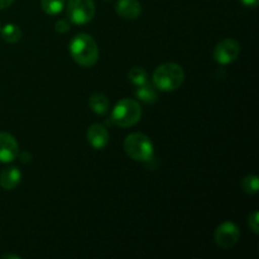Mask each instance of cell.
<instances>
[{
  "mask_svg": "<svg viewBox=\"0 0 259 259\" xmlns=\"http://www.w3.org/2000/svg\"><path fill=\"white\" fill-rule=\"evenodd\" d=\"M72 60L82 67H91L99 60V48L95 39L88 33L75 35L70 43Z\"/></svg>",
  "mask_w": 259,
  "mask_h": 259,
  "instance_id": "6da1fadb",
  "label": "cell"
},
{
  "mask_svg": "<svg viewBox=\"0 0 259 259\" xmlns=\"http://www.w3.org/2000/svg\"><path fill=\"white\" fill-rule=\"evenodd\" d=\"M152 80H153V86L157 90L169 93V91L179 89L184 83V68L174 62L163 63L154 70Z\"/></svg>",
  "mask_w": 259,
  "mask_h": 259,
  "instance_id": "7a4b0ae2",
  "label": "cell"
},
{
  "mask_svg": "<svg viewBox=\"0 0 259 259\" xmlns=\"http://www.w3.org/2000/svg\"><path fill=\"white\" fill-rule=\"evenodd\" d=\"M141 105L133 99H121L111 111V121L120 128H131L136 125L141 120Z\"/></svg>",
  "mask_w": 259,
  "mask_h": 259,
  "instance_id": "3957f363",
  "label": "cell"
},
{
  "mask_svg": "<svg viewBox=\"0 0 259 259\" xmlns=\"http://www.w3.org/2000/svg\"><path fill=\"white\" fill-rule=\"evenodd\" d=\"M124 151L133 161L148 162L153 158V143L143 133H132L124 141Z\"/></svg>",
  "mask_w": 259,
  "mask_h": 259,
  "instance_id": "277c9868",
  "label": "cell"
},
{
  "mask_svg": "<svg viewBox=\"0 0 259 259\" xmlns=\"http://www.w3.org/2000/svg\"><path fill=\"white\" fill-rule=\"evenodd\" d=\"M66 12L71 23L85 25L90 23L95 15V3L94 0H68Z\"/></svg>",
  "mask_w": 259,
  "mask_h": 259,
  "instance_id": "5b68a950",
  "label": "cell"
},
{
  "mask_svg": "<svg viewBox=\"0 0 259 259\" xmlns=\"http://www.w3.org/2000/svg\"><path fill=\"white\" fill-rule=\"evenodd\" d=\"M240 238V230L234 223L232 222H225L223 224H220L217 228L214 234L215 243L219 245L220 248H224V249H229L233 248L238 242H239Z\"/></svg>",
  "mask_w": 259,
  "mask_h": 259,
  "instance_id": "8992f818",
  "label": "cell"
},
{
  "mask_svg": "<svg viewBox=\"0 0 259 259\" xmlns=\"http://www.w3.org/2000/svg\"><path fill=\"white\" fill-rule=\"evenodd\" d=\"M240 53V45L235 39L227 38L215 46L214 58L220 65H229L234 62Z\"/></svg>",
  "mask_w": 259,
  "mask_h": 259,
  "instance_id": "52a82bcc",
  "label": "cell"
},
{
  "mask_svg": "<svg viewBox=\"0 0 259 259\" xmlns=\"http://www.w3.org/2000/svg\"><path fill=\"white\" fill-rule=\"evenodd\" d=\"M19 154V144L12 134L0 132V162L9 163Z\"/></svg>",
  "mask_w": 259,
  "mask_h": 259,
  "instance_id": "ba28073f",
  "label": "cell"
},
{
  "mask_svg": "<svg viewBox=\"0 0 259 259\" xmlns=\"http://www.w3.org/2000/svg\"><path fill=\"white\" fill-rule=\"evenodd\" d=\"M86 138L94 149H103L109 143V132L103 124H93L88 129Z\"/></svg>",
  "mask_w": 259,
  "mask_h": 259,
  "instance_id": "9c48e42d",
  "label": "cell"
},
{
  "mask_svg": "<svg viewBox=\"0 0 259 259\" xmlns=\"http://www.w3.org/2000/svg\"><path fill=\"white\" fill-rule=\"evenodd\" d=\"M115 12L123 19L134 20L142 15V5L138 0H118Z\"/></svg>",
  "mask_w": 259,
  "mask_h": 259,
  "instance_id": "30bf717a",
  "label": "cell"
},
{
  "mask_svg": "<svg viewBox=\"0 0 259 259\" xmlns=\"http://www.w3.org/2000/svg\"><path fill=\"white\" fill-rule=\"evenodd\" d=\"M22 181V172L17 167H7L0 172V186L4 190H14Z\"/></svg>",
  "mask_w": 259,
  "mask_h": 259,
  "instance_id": "8fae6325",
  "label": "cell"
},
{
  "mask_svg": "<svg viewBox=\"0 0 259 259\" xmlns=\"http://www.w3.org/2000/svg\"><path fill=\"white\" fill-rule=\"evenodd\" d=\"M156 90L157 89L154 88L153 83H151L148 81V82L143 83V85L137 86L134 94H136V98L138 100L143 101L146 104H154L157 101V99H158Z\"/></svg>",
  "mask_w": 259,
  "mask_h": 259,
  "instance_id": "7c38bea8",
  "label": "cell"
},
{
  "mask_svg": "<svg viewBox=\"0 0 259 259\" xmlns=\"http://www.w3.org/2000/svg\"><path fill=\"white\" fill-rule=\"evenodd\" d=\"M89 106L98 115H105L109 111L110 104H109L108 98L104 94H93L89 99Z\"/></svg>",
  "mask_w": 259,
  "mask_h": 259,
  "instance_id": "4fadbf2b",
  "label": "cell"
},
{
  "mask_svg": "<svg viewBox=\"0 0 259 259\" xmlns=\"http://www.w3.org/2000/svg\"><path fill=\"white\" fill-rule=\"evenodd\" d=\"M0 32H2L3 39L8 43H17L22 38V30H20V28L18 25L12 24V23L0 28Z\"/></svg>",
  "mask_w": 259,
  "mask_h": 259,
  "instance_id": "5bb4252c",
  "label": "cell"
},
{
  "mask_svg": "<svg viewBox=\"0 0 259 259\" xmlns=\"http://www.w3.org/2000/svg\"><path fill=\"white\" fill-rule=\"evenodd\" d=\"M40 5L46 14L53 17V15H58L65 9L66 0H42Z\"/></svg>",
  "mask_w": 259,
  "mask_h": 259,
  "instance_id": "9a60e30c",
  "label": "cell"
},
{
  "mask_svg": "<svg viewBox=\"0 0 259 259\" xmlns=\"http://www.w3.org/2000/svg\"><path fill=\"white\" fill-rule=\"evenodd\" d=\"M128 78L134 86H139L148 82V73L142 67H132L128 72Z\"/></svg>",
  "mask_w": 259,
  "mask_h": 259,
  "instance_id": "2e32d148",
  "label": "cell"
},
{
  "mask_svg": "<svg viewBox=\"0 0 259 259\" xmlns=\"http://www.w3.org/2000/svg\"><path fill=\"white\" fill-rule=\"evenodd\" d=\"M242 189L245 194L254 195L259 191V180L257 175H248L243 179Z\"/></svg>",
  "mask_w": 259,
  "mask_h": 259,
  "instance_id": "e0dca14e",
  "label": "cell"
},
{
  "mask_svg": "<svg viewBox=\"0 0 259 259\" xmlns=\"http://www.w3.org/2000/svg\"><path fill=\"white\" fill-rule=\"evenodd\" d=\"M248 227H249V229L252 230L255 235L259 234V214H258V211H253L252 214L248 217Z\"/></svg>",
  "mask_w": 259,
  "mask_h": 259,
  "instance_id": "ac0fdd59",
  "label": "cell"
},
{
  "mask_svg": "<svg viewBox=\"0 0 259 259\" xmlns=\"http://www.w3.org/2000/svg\"><path fill=\"white\" fill-rule=\"evenodd\" d=\"M55 28L58 33H67L70 30V24L66 19H60L56 22Z\"/></svg>",
  "mask_w": 259,
  "mask_h": 259,
  "instance_id": "d6986e66",
  "label": "cell"
},
{
  "mask_svg": "<svg viewBox=\"0 0 259 259\" xmlns=\"http://www.w3.org/2000/svg\"><path fill=\"white\" fill-rule=\"evenodd\" d=\"M242 3L248 8H255L258 5L259 0H242Z\"/></svg>",
  "mask_w": 259,
  "mask_h": 259,
  "instance_id": "ffe728a7",
  "label": "cell"
},
{
  "mask_svg": "<svg viewBox=\"0 0 259 259\" xmlns=\"http://www.w3.org/2000/svg\"><path fill=\"white\" fill-rule=\"evenodd\" d=\"M15 0H0V9H5V8L10 7Z\"/></svg>",
  "mask_w": 259,
  "mask_h": 259,
  "instance_id": "44dd1931",
  "label": "cell"
},
{
  "mask_svg": "<svg viewBox=\"0 0 259 259\" xmlns=\"http://www.w3.org/2000/svg\"><path fill=\"white\" fill-rule=\"evenodd\" d=\"M20 157H22L23 163H25V162H30V158H32V156H30L29 153H27V152H23Z\"/></svg>",
  "mask_w": 259,
  "mask_h": 259,
  "instance_id": "7402d4cb",
  "label": "cell"
},
{
  "mask_svg": "<svg viewBox=\"0 0 259 259\" xmlns=\"http://www.w3.org/2000/svg\"><path fill=\"white\" fill-rule=\"evenodd\" d=\"M2 258H14V259H19L20 257H19V255H10V254H7V255H3Z\"/></svg>",
  "mask_w": 259,
  "mask_h": 259,
  "instance_id": "603a6c76",
  "label": "cell"
}]
</instances>
